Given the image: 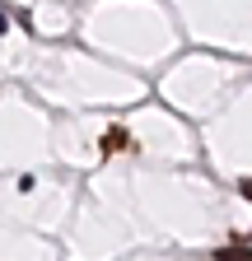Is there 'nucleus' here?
Listing matches in <instances>:
<instances>
[{"mask_svg":"<svg viewBox=\"0 0 252 261\" xmlns=\"http://www.w3.org/2000/svg\"><path fill=\"white\" fill-rule=\"evenodd\" d=\"M215 261H252V247H224L215 252Z\"/></svg>","mask_w":252,"mask_h":261,"instance_id":"obj_1","label":"nucleus"},{"mask_svg":"<svg viewBox=\"0 0 252 261\" xmlns=\"http://www.w3.org/2000/svg\"><path fill=\"white\" fill-rule=\"evenodd\" d=\"M238 191H243V201H252V177H243V182H238Z\"/></svg>","mask_w":252,"mask_h":261,"instance_id":"obj_2","label":"nucleus"},{"mask_svg":"<svg viewBox=\"0 0 252 261\" xmlns=\"http://www.w3.org/2000/svg\"><path fill=\"white\" fill-rule=\"evenodd\" d=\"M5 28H10V19H5V10H0V33H5Z\"/></svg>","mask_w":252,"mask_h":261,"instance_id":"obj_3","label":"nucleus"}]
</instances>
